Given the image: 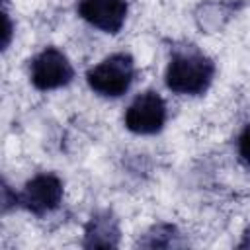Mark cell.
Returning <instances> with one entry per match:
<instances>
[{
    "label": "cell",
    "instance_id": "2",
    "mask_svg": "<svg viewBox=\"0 0 250 250\" xmlns=\"http://www.w3.org/2000/svg\"><path fill=\"white\" fill-rule=\"evenodd\" d=\"M135 76V62L127 53H115L92 66L86 74L88 86L105 98L123 96Z\"/></svg>",
    "mask_w": 250,
    "mask_h": 250
},
{
    "label": "cell",
    "instance_id": "10",
    "mask_svg": "<svg viewBox=\"0 0 250 250\" xmlns=\"http://www.w3.org/2000/svg\"><path fill=\"white\" fill-rule=\"evenodd\" d=\"M4 23H6V29H4V47H8V43H10V31H12V27H10V20H8V18H4Z\"/></svg>",
    "mask_w": 250,
    "mask_h": 250
},
{
    "label": "cell",
    "instance_id": "1",
    "mask_svg": "<svg viewBox=\"0 0 250 250\" xmlns=\"http://www.w3.org/2000/svg\"><path fill=\"white\" fill-rule=\"evenodd\" d=\"M215 74V64L199 51L176 53L166 68V86L176 94H203Z\"/></svg>",
    "mask_w": 250,
    "mask_h": 250
},
{
    "label": "cell",
    "instance_id": "6",
    "mask_svg": "<svg viewBox=\"0 0 250 250\" xmlns=\"http://www.w3.org/2000/svg\"><path fill=\"white\" fill-rule=\"evenodd\" d=\"M78 14L90 25L105 33H117L127 16V0H80Z\"/></svg>",
    "mask_w": 250,
    "mask_h": 250
},
{
    "label": "cell",
    "instance_id": "7",
    "mask_svg": "<svg viewBox=\"0 0 250 250\" xmlns=\"http://www.w3.org/2000/svg\"><path fill=\"white\" fill-rule=\"evenodd\" d=\"M119 244V225L109 211L92 215L84 230L86 248H115Z\"/></svg>",
    "mask_w": 250,
    "mask_h": 250
},
{
    "label": "cell",
    "instance_id": "8",
    "mask_svg": "<svg viewBox=\"0 0 250 250\" xmlns=\"http://www.w3.org/2000/svg\"><path fill=\"white\" fill-rule=\"evenodd\" d=\"M176 234V227L172 225H156L148 234L146 240L141 242V246H148V248H162V246H176L178 242L174 240Z\"/></svg>",
    "mask_w": 250,
    "mask_h": 250
},
{
    "label": "cell",
    "instance_id": "9",
    "mask_svg": "<svg viewBox=\"0 0 250 250\" xmlns=\"http://www.w3.org/2000/svg\"><path fill=\"white\" fill-rule=\"evenodd\" d=\"M238 150H240V156L244 158L246 164H250V123L244 127V131L240 133V139H238Z\"/></svg>",
    "mask_w": 250,
    "mask_h": 250
},
{
    "label": "cell",
    "instance_id": "5",
    "mask_svg": "<svg viewBox=\"0 0 250 250\" xmlns=\"http://www.w3.org/2000/svg\"><path fill=\"white\" fill-rule=\"evenodd\" d=\"M61 199L62 182L55 174H37L23 186V191L18 195V203L33 215H45L57 209Z\"/></svg>",
    "mask_w": 250,
    "mask_h": 250
},
{
    "label": "cell",
    "instance_id": "3",
    "mask_svg": "<svg viewBox=\"0 0 250 250\" xmlns=\"http://www.w3.org/2000/svg\"><path fill=\"white\" fill-rule=\"evenodd\" d=\"M164 121L166 104L152 90L139 94L125 111V127L137 135H154L164 127Z\"/></svg>",
    "mask_w": 250,
    "mask_h": 250
},
{
    "label": "cell",
    "instance_id": "4",
    "mask_svg": "<svg viewBox=\"0 0 250 250\" xmlns=\"http://www.w3.org/2000/svg\"><path fill=\"white\" fill-rule=\"evenodd\" d=\"M29 76L37 90H55L66 86L72 80L74 70L62 51L57 47H47L31 61Z\"/></svg>",
    "mask_w": 250,
    "mask_h": 250
},
{
    "label": "cell",
    "instance_id": "11",
    "mask_svg": "<svg viewBox=\"0 0 250 250\" xmlns=\"http://www.w3.org/2000/svg\"><path fill=\"white\" fill-rule=\"evenodd\" d=\"M248 246H250V229H246L244 238H242V242H240V248H248Z\"/></svg>",
    "mask_w": 250,
    "mask_h": 250
}]
</instances>
